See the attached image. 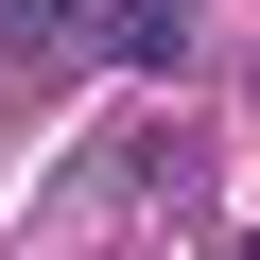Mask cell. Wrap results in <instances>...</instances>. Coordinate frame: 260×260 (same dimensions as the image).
<instances>
[{"mask_svg": "<svg viewBox=\"0 0 260 260\" xmlns=\"http://www.w3.org/2000/svg\"><path fill=\"white\" fill-rule=\"evenodd\" d=\"M0 18H35V35H70V52H121V70L174 52V0H0Z\"/></svg>", "mask_w": 260, "mask_h": 260, "instance_id": "6da1fadb", "label": "cell"}]
</instances>
